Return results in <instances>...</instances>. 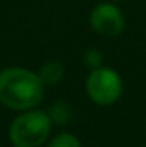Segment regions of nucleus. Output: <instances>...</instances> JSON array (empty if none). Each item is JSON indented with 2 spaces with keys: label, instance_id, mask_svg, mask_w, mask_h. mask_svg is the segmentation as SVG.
Segmentation results:
<instances>
[{
  "label": "nucleus",
  "instance_id": "4",
  "mask_svg": "<svg viewBox=\"0 0 146 147\" xmlns=\"http://www.w3.org/2000/svg\"><path fill=\"white\" fill-rule=\"evenodd\" d=\"M89 22H91V28L100 36L115 38L124 29V14L113 3L103 2V3H98L91 10Z\"/></svg>",
  "mask_w": 146,
  "mask_h": 147
},
{
  "label": "nucleus",
  "instance_id": "1",
  "mask_svg": "<svg viewBox=\"0 0 146 147\" xmlns=\"http://www.w3.org/2000/svg\"><path fill=\"white\" fill-rule=\"evenodd\" d=\"M45 84L28 69L10 67L0 72V103L10 110H33L43 101Z\"/></svg>",
  "mask_w": 146,
  "mask_h": 147
},
{
  "label": "nucleus",
  "instance_id": "6",
  "mask_svg": "<svg viewBox=\"0 0 146 147\" xmlns=\"http://www.w3.org/2000/svg\"><path fill=\"white\" fill-rule=\"evenodd\" d=\"M48 116H50V120L53 123H59V125L60 123H67L69 118H71V108H69L67 103L59 101V103L52 105V108L48 111Z\"/></svg>",
  "mask_w": 146,
  "mask_h": 147
},
{
  "label": "nucleus",
  "instance_id": "2",
  "mask_svg": "<svg viewBox=\"0 0 146 147\" xmlns=\"http://www.w3.org/2000/svg\"><path fill=\"white\" fill-rule=\"evenodd\" d=\"M52 120L41 110H26L19 115L10 128L9 137L16 147H40L50 137Z\"/></svg>",
  "mask_w": 146,
  "mask_h": 147
},
{
  "label": "nucleus",
  "instance_id": "7",
  "mask_svg": "<svg viewBox=\"0 0 146 147\" xmlns=\"http://www.w3.org/2000/svg\"><path fill=\"white\" fill-rule=\"evenodd\" d=\"M48 147H81V142L72 134H60L52 139Z\"/></svg>",
  "mask_w": 146,
  "mask_h": 147
},
{
  "label": "nucleus",
  "instance_id": "3",
  "mask_svg": "<svg viewBox=\"0 0 146 147\" xmlns=\"http://www.w3.org/2000/svg\"><path fill=\"white\" fill-rule=\"evenodd\" d=\"M86 92L88 98L100 106L113 105L122 94V79L108 67L93 69L86 79Z\"/></svg>",
  "mask_w": 146,
  "mask_h": 147
},
{
  "label": "nucleus",
  "instance_id": "8",
  "mask_svg": "<svg viewBox=\"0 0 146 147\" xmlns=\"http://www.w3.org/2000/svg\"><path fill=\"white\" fill-rule=\"evenodd\" d=\"M102 60H103V55H102L98 50H89V51H86V55H84V63H86L88 67H91V69L102 67Z\"/></svg>",
  "mask_w": 146,
  "mask_h": 147
},
{
  "label": "nucleus",
  "instance_id": "5",
  "mask_svg": "<svg viewBox=\"0 0 146 147\" xmlns=\"http://www.w3.org/2000/svg\"><path fill=\"white\" fill-rule=\"evenodd\" d=\"M64 65L62 63H59V62H48V63H45L43 67H41V70H40V79L43 80V84L45 86H53V84H57L62 77H64Z\"/></svg>",
  "mask_w": 146,
  "mask_h": 147
}]
</instances>
